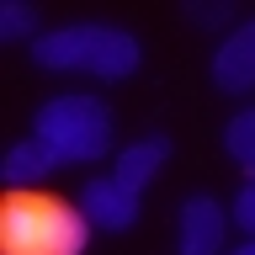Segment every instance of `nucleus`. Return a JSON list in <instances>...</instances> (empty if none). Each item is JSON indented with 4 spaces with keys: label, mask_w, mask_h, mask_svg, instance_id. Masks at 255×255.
<instances>
[{
    "label": "nucleus",
    "mask_w": 255,
    "mask_h": 255,
    "mask_svg": "<svg viewBox=\"0 0 255 255\" xmlns=\"http://www.w3.org/2000/svg\"><path fill=\"white\" fill-rule=\"evenodd\" d=\"M170 159V133H149V138L128 143L123 154H117V165H112V175L123 181L128 191H143L149 181L159 175V165Z\"/></svg>",
    "instance_id": "6e6552de"
},
{
    "label": "nucleus",
    "mask_w": 255,
    "mask_h": 255,
    "mask_svg": "<svg viewBox=\"0 0 255 255\" xmlns=\"http://www.w3.org/2000/svg\"><path fill=\"white\" fill-rule=\"evenodd\" d=\"M80 213L101 234H128L143 218V202H138V191H128L117 175H96V181L80 186Z\"/></svg>",
    "instance_id": "39448f33"
},
{
    "label": "nucleus",
    "mask_w": 255,
    "mask_h": 255,
    "mask_svg": "<svg viewBox=\"0 0 255 255\" xmlns=\"http://www.w3.org/2000/svg\"><path fill=\"white\" fill-rule=\"evenodd\" d=\"M32 138L43 143L59 165H91V159L112 154V112L91 91H64V96L37 107Z\"/></svg>",
    "instance_id": "7ed1b4c3"
},
{
    "label": "nucleus",
    "mask_w": 255,
    "mask_h": 255,
    "mask_svg": "<svg viewBox=\"0 0 255 255\" xmlns=\"http://www.w3.org/2000/svg\"><path fill=\"white\" fill-rule=\"evenodd\" d=\"M32 64L53 69V75L85 69L96 80H128L143 64V48L133 32L112 27V21H69V27H53L32 43Z\"/></svg>",
    "instance_id": "f257e3e1"
},
{
    "label": "nucleus",
    "mask_w": 255,
    "mask_h": 255,
    "mask_svg": "<svg viewBox=\"0 0 255 255\" xmlns=\"http://www.w3.org/2000/svg\"><path fill=\"white\" fill-rule=\"evenodd\" d=\"M229 207L207 191H191L181 213H175V255H223V239H229Z\"/></svg>",
    "instance_id": "20e7f679"
},
{
    "label": "nucleus",
    "mask_w": 255,
    "mask_h": 255,
    "mask_svg": "<svg viewBox=\"0 0 255 255\" xmlns=\"http://www.w3.org/2000/svg\"><path fill=\"white\" fill-rule=\"evenodd\" d=\"M229 218H234L239 229H245V234L255 239V175H250V181H245V186H239V197H234V207H229Z\"/></svg>",
    "instance_id": "f8f14e48"
},
{
    "label": "nucleus",
    "mask_w": 255,
    "mask_h": 255,
    "mask_svg": "<svg viewBox=\"0 0 255 255\" xmlns=\"http://www.w3.org/2000/svg\"><path fill=\"white\" fill-rule=\"evenodd\" d=\"M229 255H255V239H245V245H239V250H229Z\"/></svg>",
    "instance_id": "ddd939ff"
},
{
    "label": "nucleus",
    "mask_w": 255,
    "mask_h": 255,
    "mask_svg": "<svg viewBox=\"0 0 255 255\" xmlns=\"http://www.w3.org/2000/svg\"><path fill=\"white\" fill-rule=\"evenodd\" d=\"M213 85L229 96L255 91V16L250 21H234L223 32V43L213 48Z\"/></svg>",
    "instance_id": "423d86ee"
},
{
    "label": "nucleus",
    "mask_w": 255,
    "mask_h": 255,
    "mask_svg": "<svg viewBox=\"0 0 255 255\" xmlns=\"http://www.w3.org/2000/svg\"><path fill=\"white\" fill-rule=\"evenodd\" d=\"M91 223L69 202H59L48 186L37 191H5L0 207V245L5 255H85Z\"/></svg>",
    "instance_id": "f03ea898"
},
{
    "label": "nucleus",
    "mask_w": 255,
    "mask_h": 255,
    "mask_svg": "<svg viewBox=\"0 0 255 255\" xmlns=\"http://www.w3.org/2000/svg\"><path fill=\"white\" fill-rule=\"evenodd\" d=\"M0 37L5 43H37L43 32H37V5H27V0H5L0 5Z\"/></svg>",
    "instance_id": "9d476101"
},
{
    "label": "nucleus",
    "mask_w": 255,
    "mask_h": 255,
    "mask_svg": "<svg viewBox=\"0 0 255 255\" xmlns=\"http://www.w3.org/2000/svg\"><path fill=\"white\" fill-rule=\"evenodd\" d=\"M53 170H64L59 159L48 154L37 138H21L5 149V159H0V175H5V191H37Z\"/></svg>",
    "instance_id": "0eeeda50"
},
{
    "label": "nucleus",
    "mask_w": 255,
    "mask_h": 255,
    "mask_svg": "<svg viewBox=\"0 0 255 255\" xmlns=\"http://www.w3.org/2000/svg\"><path fill=\"white\" fill-rule=\"evenodd\" d=\"M223 149H229L234 165H245V170L255 175V107L234 112V117L223 123Z\"/></svg>",
    "instance_id": "1a4fd4ad"
},
{
    "label": "nucleus",
    "mask_w": 255,
    "mask_h": 255,
    "mask_svg": "<svg viewBox=\"0 0 255 255\" xmlns=\"http://www.w3.org/2000/svg\"><path fill=\"white\" fill-rule=\"evenodd\" d=\"M186 21L191 27H229V21H234V5H229V0H186Z\"/></svg>",
    "instance_id": "9b49d317"
}]
</instances>
